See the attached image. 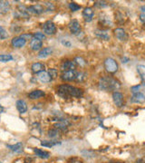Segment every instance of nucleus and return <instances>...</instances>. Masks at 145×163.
<instances>
[{
    "label": "nucleus",
    "mask_w": 145,
    "mask_h": 163,
    "mask_svg": "<svg viewBox=\"0 0 145 163\" xmlns=\"http://www.w3.org/2000/svg\"><path fill=\"white\" fill-rule=\"evenodd\" d=\"M69 29L72 34H78L81 32V26L77 20H72L69 24Z\"/></svg>",
    "instance_id": "obj_9"
},
{
    "label": "nucleus",
    "mask_w": 145,
    "mask_h": 163,
    "mask_svg": "<svg viewBox=\"0 0 145 163\" xmlns=\"http://www.w3.org/2000/svg\"><path fill=\"white\" fill-rule=\"evenodd\" d=\"M10 10V3L8 1H0V15L6 14Z\"/></svg>",
    "instance_id": "obj_17"
},
{
    "label": "nucleus",
    "mask_w": 145,
    "mask_h": 163,
    "mask_svg": "<svg viewBox=\"0 0 145 163\" xmlns=\"http://www.w3.org/2000/svg\"><path fill=\"white\" fill-rule=\"evenodd\" d=\"M57 93L59 96L63 98H69V97H75L80 98L83 96L84 92L80 88L74 87L69 84H62L57 89Z\"/></svg>",
    "instance_id": "obj_1"
},
{
    "label": "nucleus",
    "mask_w": 145,
    "mask_h": 163,
    "mask_svg": "<svg viewBox=\"0 0 145 163\" xmlns=\"http://www.w3.org/2000/svg\"><path fill=\"white\" fill-rule=\"evenodd\" d=\"M104 68L110 74H114L118 70V64L113 58H106L104 60Z\"/></svg>",
    "instance_id": "obj_3"
},
{
    "label": "nucleus",
    "mask_w": 145,
    "mask_h": 163,
    "mask_svg": "<svg viewBox=\"0 0 145 163\" xmlns=\"http://www.w3.org/2000/svg\"><path fill=\"white\" fill-rule=\"evenodd\" d=\"M121 87L120 82L113 77L104 76L99 80V88L102 91H117Z\"/></svg>",
    "instance_id": "obj_2"
},
{
    "label": "nucleus",
    "mask_w": 145,
    "mask_h": 163,
    "mask_svg": "<svg viewBox=\"0 0 145 163\" xmlns=\"http://www.w3.org/2000/svg\"><path fill=\"white\" fill-rule=\"evenodd\" d=\"M114 34L117 37V39H119L120 41L123 42L126 41L128 39V35L127 33L125 32V30L123 28H116L114 30Z\"/></svg>",
    "instance_id": "obj_10"
},
{
    "label": "nucleus",
    "mask_w": 145,
    "mask_h": 163,
    "mask_svg": "<svg viewBox=\"0 0 145 163\" xmlns=\"http://www.w3.org/2000/svg\"><path fill=\"white\" fill-rule=\"evenodd\" d=\"M24 163H31V162H24Z\"/></svg>",
    "instance_id": "obj_41"
},
{
    "label": "nucleus",
    "mask_w": 145,
    "mask_h": 163,
    "mask_svg": "<svg viewBox=\"0 0 145 163\" xmlns=\"http://www.w3.org/2000/svg\"><path fill=\"white\" fill-rule=\"evenodd\" d=\"M63 45H65V46H68V47L71 46V44L69 42H63Z\"/></svg>",
    "instance_id": "obj_38"
},
{
    "label": "nucleus",
    "mask_w": 145,
    "mask_h": 163,
    "mask_svg": "<svg viewBox=\"0 0 145 163\" xmlns=\"http://www.w3.org/2000/svg\"><path fill=\"white\" fill-rule=\"evenodd\" d=\"M38 79L42 82H49L52 80L48 73H46L45 71H43V72H41V73L38 74Z\"/></svg>",
    "instance_id": "obj_23"
},
{
    "label": "nucleus",
    "mask_w": 145,
    "mask_h": 163,
    "mask_svg": "<svg viewBox=\"0 0 145 163\" xmlns=\"http://www.w3.org/2000/svg\"><path fill=\"white\" fill-rule=\"evenodd\" d=\"M140 19L143 24H145V14H141L140 15Z\"/></svg>",
    "instance_id": "obj_37"
},
{
    "label": "nucleus",
    "mask_w": 145,
    "mask_h": 163,
    "mask_svg": "<svg viewBox=\"0 0 145 163\" xmlns=\"http://www.w3.org/2000/svg\"><path fill=\"white\" fill-rule=\"evenodd\" d=\"M77 76V72L75 70H71V71H66L64 72L61 78L62 80L65 82H71L76 79Z\"/></svg>",
    "instance_id": "obj_6"
},
{
    "label": "nucleus",
    "mask_w": 145,
    "mask_h": 163,
    "mask_svg": "<svg viewBox=\"0 0 145 163\" xmlns=\"http://www.w3.org/2000/svg\"><path fill=\"white\" fill-rule=\"evenodd\" d=\"M17 109L20 113H24L27 110V104L23 100H18L17 102Z\"/></svg>",
    "instance_id": "obj_20"
},
{
    "label": "nucleus",
    "mask_w": 145,
    "mask_h": 163,
    "mask_svg": "<svg viewBox=\"0 0 145 163\" xmlns=\"http://www.w3.org/2000/svg\"><path fill=\"white\" fill-rule=\"evenodd\" d=\"M33 37L37 38V39H39V40H41V41L46 40V34H45L44 33H40V32L35 33V34H33Z\"/></svg>",
    "instance_id": "obj_31"
},
{
    "label": "nucleus",
    "mask_w": 145,
    "mask_h": 163,
    "mask_svg": "<svg viewBox=\"0 0 145 163\" xmlns=\"http://www.w3.org/2000/svg\"><path fill=\"white\" fill-rule=\"evenodd\" d=\"M26 44V41L23 39L22 37L18 36V37H15L13 38L12 40V45L14 47H17V48H21V47H24Z\"/></svg>",
    "instance_id": "obj_13"
},
{
    "label": "nucleus",
    "mask_w": 145,
    "mask_h": 163,
    "mask_svg": "<svg viewBox=\"0 0 145 163\" xmlns=\"http://www.w3.org/2000/svg\"><path fill=\"white\" fill-rule=\"evenodd\" d=\"M132 102L135 103H143L145 102V96L143 93L138 92L133 93L132 97Z\"/></svg>",
    "instance_id": "obj_14"
},
{
    "label": "nucleus",
    "mask_w": 145,
    "mask_h": 163,
    "mask_svg": "<svg viewBox=\"0 0 145 163\" xmlns=\"http://www.w3.org/2000/svg\"><path fill=\"white\" fill-rule=\"evenodd\" d=\"M34 151L35 153L36 154V156H38L39 158L41 159H48L50 157V153L47 151H45V150H42L40 149H34Z\"/></svg>",
    "instance_id": "obj_22"
},
{
    "label": "nucleus",
    "mask_w": 145,
    "mask_h": 163,
    "mask_svg": "<svg viewBox=\"0 0 145 163\" xmlns=\"http://www.w3.org/2000/svg\"><path fill=\"white\" fill-rule=\"evenodd\" d=\"M29 98L30 99H33V100H36V99H39V98H42L45 96V92L41 90H35L33 92H31L29 94H28Z\"/></svg>",
    "instance_id": "obj_16"
},
{
    "label": "nucleus",
    "mask_w": 145,
    "mask_h": 163,
    "mask_svg": "<svg viewBox=\"0 0 145 163\" xmlns=\"http://www.w3.org/2000/svg\"><path fill=\"white\" fill-rule=\"evenodd\" d=\"M142 10H143V12H145V7H144V6H143V7H142Z\"/></svg>",
    "instance_id": "obj_40"
},
{
    "label": "nucleus",
    "mask_w": 145,
    "mask_h": 163,
    "mask_svg": "<svg viewBox=\"0 0 145 163\" xmlns=\"http://www.w3.org/2000/svg\"><path fill=\"white\" fill-rule=\"evenodd\" d=\"M69 8H70V10H71L72 12H75V11H78V10L81 8V6H80L79 5H77L76 3L72 2V3L69 4Z\"/></svg>",
    "instance_id": "obj_33"
},
{
    "label": "nucleus",
    "mask_w": 145,
    "mask_h": 163,
    "mask_svg": "<svg viewBox=\"0 0 145 163\" xmlns=\"http://www.w3.org/2000/svg\"><path fill=\"white\" fill-rule=\"evenodd\" d=\"M48 136L51 139H57L60 137V132L57 129H52L48 132Z\"/></svg>",
    "instance_id": "obj_26"
},
{
    "label": "nucleus",
    "mask_w": 145,
    "mask_h": 163,
    "mask_svg": "<svg viewBox=\"0 0 145 163\" xmlns=\"http://www.w3.org/2000/svg\"><path fill=\"white\" fill-rule=\"evenodd\" d=\"M8 37H9V35H8L6 30L3 27H0V39L5 40V39H7Z\"/></svg>",
    "instance_id": "obj_29"
},
{
    "label": "nucleus",
    "mask_w": 145,
    "mask_h": 163,
    "mask_svg": "<svg viewBox=\"0 0 145 163\" xmlns=\"http://www.w3.org/2000/svg\"><path fill=\"white\" fill-rule=\"evenodd\" d=\"M74 63L75 64H79V65H81V66H84V65H85V63H86V62L83 59V58H81V57H75V59H74Z\"/></svg>",
    "instance_id": "obj_34"
},
{
    "label": "nucleus",
    "mask_w": 145,
    "mask_h": 163,
    "mask_svg": "<svg viewBox=\"0 0 145 163\" xmlns=\"http://www.w3.org/2000/svg\"><path fill=\"white\" fill-rule=\"evenodd\" d=\"M70 125L69 121L67 120H64V119H59L57 120V121L54 123V127L55 129L59 130V131H66L67 130V127Z\"/></svg>",
    "instance_id": "obj_8"
},
{
    "label": "nucleus",
    "mask_w": 145,
    "mask_h": 163,
    "mask_svg": "<svg viewBox=\"0 0 145 163\" xmlns=\"http://www.w3.org/2000/svg\"><path fill=\"white\" fill-rule=\"evenodd\" d=\"M137 71H138V74H140L141 78L143 81H145V65H138Z\"/></svg>",
    "instance_id": "obj_27"
},
{
    "label": "nucleus",
    "mask_w": 145,
    "mask_h": 163,
    "mask_svg": "<svg viewBox=\"0 0 145 163\" xmlns=\"http://www.w3.org/2000/svg\"><path fill=\"white\" fill-rule=\"evenodd\" d=\"M48 74L51 77V79H55L57 77V70L54 69V68H50L48 70Z\"/></svg>",
    "instance_id": "obj_32"
},
{
    "label": "nucleus",
    "mask_w": 145,
    "mask_h": 163,
    "mask_svg": "<svg viewBox=\"0 0 145 163\" xmlns=\"http://www.w3.org/2000/svg\"><path fill=\"white\" fill-rule=\"evenodd\" d=\"M42 45H43V42L37 38L33 37L30 41V47L34 51H38L39 49H41Z\"/></svg>",
    "instance_id": "obj_12"
},
{
    "label": "nucleus",
    "mask_w": 145,
    "mask_h": 163,
    "mask_svg": "<svg viewBox=\"0 0 145 163\" xmlns=\"http://www.w3.org/2000/svg\"><path fill=\"white\" fill-rule=\"evenodd\" d=\"M20 37H22L25 41H27V40H31L33 38V34H23L20 35Z\"/></svg>",
    "instance_id": "obj_36"
},
{
    "label": "nucleus",
    "mask_w": 145,
    "mask_h": 163,
    "mask_svg": "<svg viewBox=\"0 0 145 163\" xmlns=\"http://www.w3.org/2000/svg\"><path fill=\"white\" fill-rule=\"evenodd\" d=\"M11 60H13V56L11 54H0V62L7 63Z\"/></svg>",
    "instance_id": "obj_28"
},
{
    "label": "nucleus",
    "mask_w": 145,
    "mask_h": 163,
    "mask_svg": "<svg viewBox=\"0 0 145 163\" xmlns=\"http://www.w3.org/2000/svg\"><path fill=\"white\" fill-rule=\"evenodd\" d=\"M85 78H86V76H85L84 74H83V73H77V76H76L75 80L77 82H83L85 80Z\"/></svg>",
    "instance_id": "obj_35"
},
{
    "label": "nucleus",
    "mask_w": 145,
    "mask_h": 163,
    "mask_svg": "<svg viewBox=\"0 0 145 163\" xmlns=\"http://www.w3.org/2000/svg\"><path fill=\"white\" fill-rule=\"evenodd\" d=\"M31 69H32L33 73H35V74H39V73H41V72L44 71L45 65H44L43 63H33Z\"/></svg>",
    "instance_id": "obj_19"
},
{
    "label": "nucleus",
    "mask_w": 145,
    "mask_h": 163,
    "mask_svg": "<svg viewBox=\"0 0 145 163\" xmlns=\"http://www.w3.org/2000/svg\"><path fill=\"white\" fill-rule=\"evenodd\" d=\"M60 142H58V141H43V142H41V145L42 146H45V147H53V146H55V145H57V144H59Z\"/></svg>",
    "instance_id": "obj_30"
},
{
    "label": "nucleus",
    "mask_w": 145,
    "mask_h": 163,
    "mask_svg": "<svg viewBox=\"0 0 145 163\" xmlns=\"http://www.w3.org/2000/svg\"><path fill=\"white\" fill-rule=\"evenodd\" d=\"M99 20H100V22H101L103 26H106V27H111V26H112V22H111V20H110V17H108V16H105V15L100 16Z\"/></svg>",
    "instance_id": "obj_25"
},
{
    "label": "nucleus",
    "mask_w": 145,
    "mask_h": 163,
    "mask_svg": "<svg viewBox=\"0 0 145 163\" xmlns=\"http://www.w3.org/2000/svg\"><path fill=\"white\" fill-rule=\"evenodd\" d=\"M43 30H44L45 34H46L48 35H53V34H54L56 33V27L54 24V22L46 21L43 25Z\"/></svg>",
    "instance_id": "obj_4"
},
{
    "label": "nucleus",
    "mask_w": 145,
    "mask_h": 163,
    "mask_svg": "<svg viewBox=\"0 0 145 163\" xmlns=\"http://www.w3.org/2000/svg\"><path fill=\"white\" fill-rule=\"evenodd\" d=\"M94 10L91 7H86L83 11V16L86 22H91L94 17Z\"/></svg>",
    "instance_id": "obj_11"
},
{
    "label": "nucleus",
    "mask_w": 145,
    "mask_h": 163,
    "mask_svg": "<svg viewBox=\"0 0 145 163\" xmlns=\"http://www.w3.org/2000/svg\"><path fill=\"white\" fill-rule=\"evenodd\" d=\"M0 163H2V162H1V161H0Z\"/></svg>",
    "instance_id": "obj_42"
},
{
    "label": "nucleus",
    "mask_w": 145,
    "mask_h": 163,
    "mask_svg": "<svg viewBox=\"0 0 145 163\" xmlns=\"http://www.w3.org/2000/svg\"><path fill=\"white\" fill-rule=\"evenodd\" d=\"M7 148L10 149L12 151H15V152L23 151V144H22V142H17L15 145H7Z\"/></svg>",
    "instance_id": "obj_24"
},
{
    "label": "nucleus",
    "mask_w": 145,
    "mask_h": 163,
    "mask_svg": "<svg viewBox=\"0 0 145 163\" xmlns=\"http://www.w3.org/2000/svg\"><path fill=\"white\" fill-rule=\"evenodd\" d=\"M52 53H53V50H52L51 47H46V48L42 49V50L38 53V55H37V56H38V58L43 59V58H46V57L49 56Z\"/></svg>",
    "instance_id": "obj_21"
},
{
    "label": "nucleus",
    "mask_w": 145,
    "mask_h": 163,
    "mask_svg": "<svg viewBox=\"0 0 145 163\" xmlns=\"http://www.w3.org/2000/svg\"><path fill=\"white\" fill-rule=\"evenodd\" d=\"M26 11L27 13L33 14V15H40L44 12V7L41 5H30L28 7H26Z\"/></svg>",
    "instance_id": "obj_7"
},
{
    "label": "nucleus",
    "mask_w": 145,
    "mask_h": 163,
    "mask_svg": "<svg viewBox=\"0 0 145 163\" xmlns=\"http://www.w3.org/2000/svg\"><path fill=\"white\" fill-rule=\"evenodd\" d=\"M95 35H96L97 37H99V38H101V39H102V40H109V39H110V35H109L108 32L105 31V30H101V29H99V30H96V31H95Z\"/></svg>",
    "instance_id": "obj_18"
},
{
    "label": "nucleus",
    "mask_w": 145,
    "mask_h": 163,
    "mask_svg": "<svg viewBox=\"0 0 145 163\" xmlns=\"http://www.w3.org/2000/svg\"><path fill=\"white\" fill-rule=\"evenodd\" d=\"M113 103L114 104L121 108L123 106V103H124V98H123V94L120 92H114L113 93Z\"/></svg>",
    "instance_id": "obj_5"
},
{
    "label": "nucleus",
    "mask_w": 145,
    "mask_h": 163,
    "mask_svg": "<svg viewBox=\"0 0 145 163\" xmlns=\"http://www.w3.org/2000/svg\"><path fill=\"white\" fill-rule=\"evenodd\" d=\"M75 69V63L72 61H65L61 64V70L64 72L66 71H71Z\"/></svg>",
    "instance_id": "obj_15"
},
{
    "label": "nucleus",
    "mask_w": 145,
    "mask_h": 163,
    "mask_svg": "<svg viewBox=\"0 0 145 163\" xmlns=\"http://www.w3.org/2000/svg\"><path fill=\"white\" fill-rule=\"evenodd\" d=\"M3 111H4V108H3V106L1 105V103H0V114H1Z\"/></svg>",
    "instance_id": "obj_39"
}]
</instances>
